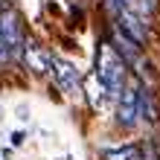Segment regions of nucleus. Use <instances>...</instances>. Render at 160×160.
I'll list each match as a JSON object with an SVG mask.
<instances>
[{"instance_id": "1", "label": "nucleus", "mask_w": 160, "mask_h": 160, "mask_svg": "<svg viewBox=\"0 0 160 160\" xmlns=\"http://www.w3.org/2000/svg\"><path fill=\"white\" fill-rule=\"evenodd\" d=\"M125 61L119 58V52L111 44H102L99 58H96V79L102 82V88L108 90V99L119 96V90L125 88Z\"/></svg>"}, {"instance_id": "2", "label": "nucleus", "mask_w": 160, "mask_h": 160, "mask_svg": "<svg viewBox=\"0 0 160 160\" xmlns=\"http://www.w3.org/2000/svg\"><path fill=\"white\" fill-rule=\"evenodd\" d=\"M23 47V29H21V21L12 9H3L0 15V50H3V58H12V55L21 52Z\"/></svg>"}, {"instance_id": "3", "label": "nucleus", "mask_w": 160, "mask_h": 160, "mask_svg": "<svg viewBox=\"0 0 160 160\" xmlns=\"http://www.w3.org/2000/svg\"><path fill=\"white\" fill-rule=\"evenodd\" d=\"M50 67H52V76L58 82V88L67 96H76L79 93V70L67 58H58V55H50Z\"/></svg>"}, {"instance_id": "4", "label": "nucleus", "mask_w": 160, "mask_h": 160, "mask_svg": "<svg viewBox=\"0 0 160 160\" xmlns=\"http://www.w3.org/2000/svg\"><path fill=\"white\" fill-rule=\"evenodd\" d=\"M137 84H128V88L119 90V125L131 128L137 122Z\"/></svg>"}, {"instance_id": "5", "label": "nucleus", "mask_w": 160, "mask_h": 160, "mask_svg": "<svg viewBox=\"0 0 160 160\" xmlns=\"http://www.w3.org/2000/svg\"><path fill=\"white\" fill-rule=\"evenodd\" d=\"M117 26H119L122 32H128L137 44H143L146 35H148V26L143 23V15L131 12V9H119V23H117Z\"/></svg>"}, {"instance_id": "6", "label": "nucleus", "mask_w": 160, "mask_h": 160, "mask_svg": "<svg viewBox=\"0 0 160 160\" xmlns=\"http://www.w3.org/2000/svg\"><path fill=\"white\" fill-rule=\"evenodd\" d=\"M111 47L119 52V58H122V61H137V58H140V44L131 38L128 32H122L119 26L114 29V44H111Z\"/></svg>"}, {"instance_id": "7", "label": "nucleus", "mask_w": 160, "mask_h": 160, "mask_svg": "<svg viewBox=\"0 0 160 160\" xmlns=\"http://www.w3.org/2000/svg\"><path fill=\"white\" fill-rule=\"evenodd\" d=\"M105 160H134L137 157V148L134 146H122V148H105L102 152Z\"/></svg>"}, {"instance_id": "8", "label": "nucleus", "mask_w": 160, "mask_h": 160, "mask_svg": "<svg viewBox=\"0 0 160 160\" xmlns=\"http://www.w3.org/2000/svg\"><path fill=\"white\" fill-rule=\"evenodd\" d=\"M26 61H32V67L35 70H47V61H44V55L38 52V47H35V44H29V47H26Z\"/></svg>"}, {"instance_id": "9", "label": "nucleus", "mask_w": 160, "mask_h": 160, "mask_svg": "<svg viewBox=\"0 0 160 160\" xmlns=\"http://www.w3.org/2000/svg\"><path fill=\"white\" fill-rule=\"evenodd\" d=\"M0 61H3V50H0Z\"/></svg>"}]
</instances>
